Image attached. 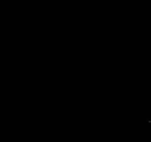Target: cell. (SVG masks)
I'll list each match as a JSON object with an SVG mask.
<instances>
[]
</instances>
